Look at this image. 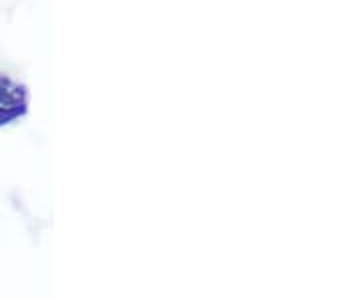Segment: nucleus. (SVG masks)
Listing matches in <instances>:
<instances>
[{
  "label": "nucleus",
  "instance_id": "obj_1",
  "mask_svg": "<svg viewBox=\"0 0 360 298\" xmlns=\"http://www.w3.org/2000/svg\"><path fill=\"white\" fill-rule=\"evenodd\" d=\"M26 91L13 78L0 74V106L2 108H25Z\"/></svg>",
  "mask_w": 360,
  "mask_h": 298
},
{
  "label": "nucleus",
  "instance_id": "obj_2",
  "mask_svg": "<svg viewBox=\"0 0 360 298\" xmlns=\"http://www.w3.org/2000/svg\"><path fill=\"white\" fill-rule=\"evenodd\" d=\"M22 112H25V108H2L0 106V124L13 122L14 118L18 117V115H22Z\"/></svg>",
  "mask_w": 360,
  "mask_h": 298
}]
</instances>
